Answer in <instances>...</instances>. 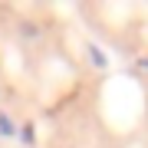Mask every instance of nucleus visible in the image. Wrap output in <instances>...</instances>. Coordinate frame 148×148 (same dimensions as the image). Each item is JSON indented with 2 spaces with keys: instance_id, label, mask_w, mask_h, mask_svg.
Here are the masks:
<instances>
[{
  "instance_id": "f257e3e1",
  "label": "nucleus",
  "mask_w": 148,
  "mask_h": 148,
  "mask_svg": "<svg viewBox=\"0 0 148 148\" xmlns=\"http://www.w3.org/2000/svg\"><path fill=\"white\" fill-rule=\"evenodd\" d=\"M0 135H13V125H10L7 115H0Z\"/></svg>"
},
{
  "instance_id": "f03ea898",
  "label": "nucleus",
  "mask_w": 148,
  "mask_h": 148,
  "mask_svg": "<svg viewBox=\"0 0 148 148\" xmlns=\"http://www.w3.org/2000/svg\"><path fill=\"white\" fill-rule=\"evenodd\" d=\"M89 53H92V63H95V66H106V56H102L95 46H89Z\"/></svg>"
}]
</instances>
